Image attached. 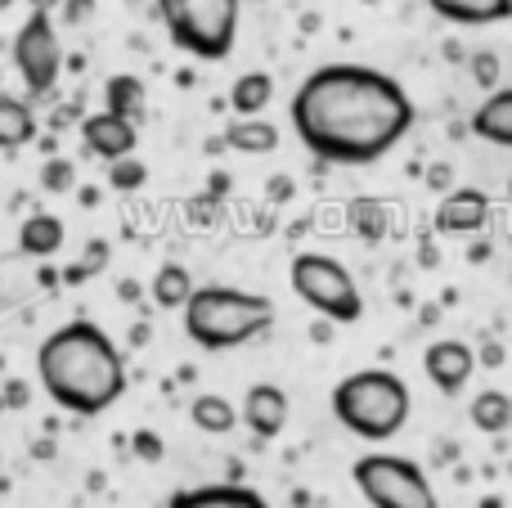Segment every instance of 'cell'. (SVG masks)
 <instances>
[{
	"mask_svg": "<svg viewBox=\"0 0 512 508\" xmlns=\"http://www.w3.org/2000/svg\"><path fill=\"white\" fill-rule=\"evenodd\" d=\"M472 81L486 86V90H495V81H499V59L495 54H472Z\"/></svg>",
	"mask_w": 512,
	"mask_h": 508,
	"instance_id": "29",
	"label": "cell"
},
{
	"mask_svg": "<svg viewBox=\"0 0 512 508\" xmlns=\"http://www.w3.org/2000/svg\"><path fill=\"white\" fill-rule=\"evenodd\" d=\"M427 189H432V194H450L454 189V167L450 162H436V167H427Z\"/></svg>",
	"mask_w": 512,
	"mask_h": 508,
	"instance_id": "30",
	"label": "cell"
},
{
	"mask_svg": "<svg viewBox=\"0 0 512 508\" xmlns=\"http://www.w3.org/2000/svg\"><path fill=\"white\" fill-rule=\"evenodd\" d=\"M86 9H90V0H72V5H68V18H72V23H77V18L86 14Z\"/></svg>",
	"mask_w": 512,
	"mask_h": 508,
	"instance_id": "38",
	"label": "cell"
},
{
	"mask_svg": "<svg viewBox=\"0 0 512 508\" xmlns=\"http://www.w3.org/2000/svg\"><path fill=\"white\" fill-rule=\"evenodd\" d=\"M54 0H32V14H50Z\"/></svg>",
	"mask_w": 512,
	"mask_h": 508,
	"instance_id": "39",
	"label": "cell"
},
{
	"mask_svg": "<svg viewBox=\"0 0 512 508\" xmlns=\"http://www.w3.org/2000/svg\"><path fill=\"white\" fill-rule=\"evenodd\" d=\"M346 221H351L355 239L369 243V248L387 239V230H391L387 203H382V198H369V194H360V198H351V203H346Z\"/></svg>",
	"mask_w": 512,
	"mask_h": 508,
	"instance_id": "22",
	"label": "cell"
},
{
	"mask_svg": "<svg viewBox=\"0 0 512 508\" xmlns=\"http://www.w3.org/2000/svg\"><path fill=\"white\" fill-rule=\"evenodd\" d=\"M328 405H333V419L351 437L369 441V446L391 441L409 423V414H414L409 383L396 369H355V374H346L333 387Z\"/></svg>",
	"mask_w": 512,
	"mask_h": 508,
	"instance_id": "3",
	"label": "cell"
},
{
	"mask_svg": "<svg viewBox=\"0 0 512 508\" xmlns=\"http://www.w3.org/2000/svg\"><path fill=\"white\" fill-rule=\"evenodd\" d=\"M427 5L454 27H495L512 18V0H427Z\"/></svg>",
	"mask_w": 512,
	"mask_h": 508,
	"instance_id": "15",
	"label": "cell"
},
{
	"mask_svg": "<svg viewBox=\"0 0 512 508\" xmlns=\"http://www.w3.org/2000/svg\"><path fill=\"white\" fill-rule=\"evenodd\" d=\"M104 113L140 126V117H144V81L135 77V72H113V77L104 81Z\"/></svg>",
	"mask_w": 512,
	"mask_h": 508,
	"instance_id": "19",
	"label": "cell"
},
{
	"mask_svg": "<svg viewBox=\"0 0 512 508\" xmlns=\"http://www.w3.org/2000/svg\"><path fill=\"white\" fill-rule=\"evenodd\" d=\"M131 450H135V459H140V464H162V455H167L162 437H158V432H149V428L135 432V437H131Z\"/></svg>",
	"mask_w": 512,
	"mask_h": 508,
	"instance_id": "28",
	"label": "cell"
},
{
	"mask_svg": "<svg viewBox=\"0 0 512 508\" xmlns=\"http://www.w3.org/2000/svg\"><path fill=\"white\" fill-rule=\"evenodd\" d=\"M81 144H86L90 158H104V162H122L135 153V144H140V126L135 122H122V117L113 113H90L81 117Z\"/></svg>",
	"mask_w": 512,
	"mask_h": 508,
	"instance_id": "10",
	"label": "cell"
},
{
	"mask_svg": "<svg viewBox=\"0 0 512 508\" xmlns=\"http://www.w3.org/2000/svg\"><path fill=\"white\" fill-rule=\"evenodd\" d=\"M14 68L27 86V99H45L63 77V41L50 14H27L14 32Z\"/></svg>",
	"mask_w": 512,
	"mask_h": 508,
	"instance_id": "8",
	"label": "cell"
},
{
	"mask_svg": "<svg viewBox=\"0 0 512 508\" xmlns=\"http://www.w3.org/2000/svg\"><path fill=\"white\" fill-rule=\"evenodd\" d=\"M468 131L477 140L495 144V149H512V86H499L481 99V108L472 113Z\"/></svg>",
	"mask_w": 512,
	"mask_h": 508,
	"instance_id": "14",
	"label": "cell"
},
{
	"mask_svg": "<svg viewBox=\"0 0 512 508\" xmlns=\"http://www.w3.org/2000/svg\"><path fill=\"white\" fill-rule=\"evenodd\" d=\"M108 266V239H90L86 243V252H81L77 261H72V266H63V284L68 288H77V284H86V279H95L99 270Z\"/></svg>",
	"mask_w": 512,
	"mask_h": 508,
	"instance_id": "25",
	"label": "cell"
},
{
	"mask_svg": "<svg viewBox=\"0 0 512 508\" xmlns=\"http://www.w3.org/2000/svg\"><path fill=\"white\" fill-rule=\"evenodd\" d=\"M423 369H427V383L441 396H463L472 374H477V347H468L463 338H436L423 351Z\"/></svg>",
	"mask_w": 512,
	"mask_h": 508,
	"instance_id": "9",
	"label": "cell"
},
{
	"mask_svg": "<svg viewBox=\"0 0 512 508\" xmlns=\"http://www.w3.org/2000/svg\"><path fill=\"white\" fill-rule=\"evenodd\" d=\"M27 392H32V387H27L23 378H9V383L0 387V401H5V410H23V405L32 401V396H27Z\"/></svg>",
	"mask_w": 512,
	"mask_h": 508,
	"instance_id": "31",
	"label": "cell"
},
{
	"mask_svg": "<svg viewBox=\"0 0 512 508\" xmlns=\"http://www.w3.org/2000/svg\"><path fill=\"white\" fill-rule=\"evenodd\" d=\"M32 459H54V441H50V437L36 441V446H32Z\"/></svg>",
	"mask_w": 512,
	"mask_h": 508,
	"instance_id": "35",
	"label": "cell"
},
{
	"mask_svg": "<svg viewBox=\"0 0 512 508\" xmlns=\"http://www.w3.org/2000/svg\"><path fill=\"white\" fill-rule=\"evenodd\" d=\"M481 365L499 369V365H504V351H499V347H495V342H490V347H486V351H481Z\"/></svg>",
	"mask_w": 512,
	"mask_h": 508,
	"instance_id": "32",
	"label": "cell"
},
{
	"mask_svg": "<svg viewBox=\"0 0 512 508\" xmlns=\"http://www.w3.org/2000/svg\"><path fill=\"white\" fill-rule=\"evenodd\" d=\"M279 144H283V131L270 117H234L221 135V149H239V153H252V158L274 153Z\"/></svg>",
	"mask_w": 512,
	"mask_h": 508,
	"instance_id": "16",
	"label": "cell"
},
{
	"mask_svg": "<svg viewBox=\"0 0 512 508\" xmlns=\"http://www.w3.org/2000/svg\"><path fill=\"white\" fill-rule=\"evenodd\" d=\"M189 419H194L198 432L207 437H230L239 428V410L230 405V396H216V392H203L189 401Z\"/></svg>",
	"mask_w": 512,
	"mask_h": 508,
	"instance_id": "20",
	"label": "cell"
},
{
	"mask_svg": "<svg viewBox=\"0 0 512 508\" xmlns=\"http://www.w3.org/2000/svg\"><path fill=\"white\" fill-rule=\"evenodd\" d=\"M185 333L194 347L203 351H239L256 342L274 324V302L265 293L248 288H225V284H203L185 302Z\"/></svg>",
	"mask_w": 512,
	"mask_h": 508,
	"instance_id": "4",
	"label": "cell"
},
{
	"mask_svg": "<svg viewBox=\"0 0 512 508\" xmlns=\"http://www.w3.org/2000/svg\"><path fill=\"white\" fill-rule=\"evenodd\" d=\"M468 419L477 432H486V437H499V432L512 428V396L499 392V387H490V392H477L468 401Z\"/></svg>",
	"mask_w": 512,
	"mask_h": 508,
	"instance_id": "23",
	"label": "cell"
},
{
	"mask_svg": "<svg viewBox=\"0 0 512 508\" xmlns=\"http://www.w3.org/2000/svg\"><path fill=\"white\" fill-rule=\"evenodd\" d=\"M351 482L369 508H441L432 491V477L418 459L373 450L351 464Z\"/></svg>",
	"mask_w": 512,
	"mask_h": 508,
	"instance_id": "7",
	"label": "cell"
},
{
	"mask_svg": "<svg viewBox=\"0 0 512 508\" xmlns=\"http://www.w3.org/2000/svg\"><path fill=\"white\" fill-rule=\"evenodd\" d=\"M414 117L409 90L369 63H324L306 72L288 104L292 131L319 167H369L387 158Z\"/></svg>",
	"mask_w": 512,
	"mask_h": 508,
	"instance_id": "1",
	"label": "cell"
},
{
	"mask_svg": "<svg viewBox=\"0 0 512 508\" xmlns=\"http://www.w3.org/2000/svg\"><path fill=\"white\" fill-rule=\"evenodd\" d=\"M0 410H5V401H0Z\"/></svg>",
	"mask_w": 512,
	"mask_h": 508,
	"instance_id": "41",
	"label": "cell"
},
{
	"mask_svg": "<svg viewBox=\"0 0 512 508\" xmlns=\"http://www.w3.org/2000/svg\"><path fill=\"white\" fill-rule=\"evenodd\" d=\"M225 189H230V176H225V171H216V176H212V189H207V194H212V198H221Z\"/></svg>",
	"mask_w": 512,
	"mask_h": 508,
	"instance_id": "34",
	"label": "cell"
},
{
	"mask_svg": "<svg viewBox=\"0 0 512 508\" xmlns=\"http://www.w3.org/2000/svg\"><path fill=\"white\" fill-rule=\"evenodd\" d=\"M274 99V77L270 72H239L230 86V108L234 117H265Z\"/></svg>",
	"mask_w": 512,
	"mask_h": 508,
	"instance_id": "21",
	"label": "cell"
},
{
	"mask_svg": "<svg viewBox=\"0 0 512 508\" xmlns=\"http://www.w3.org/2000/svg\"><path fill=\"white\" fill-rule=\"evenodd\" d=\"M144 180H149V167L135 153L122 162H108V189H117V194H135V189H144Z\"/></svg>",
	"mask_w": 512,
	"mask_h": 508,
	"instance_id": "26",
	"label": "cell"
},
{
	"mask_svg": "<svg viewBox=\"0 0 512 508\" xmlns=\"http://www.w3.org/2000/svg\"><path fill=\"white\" fill-rule=\"evenodd\" d=\"M288 414H292V405L279 383H252L239 405V423H248V432L261 441L279 437V432L288 428Z\"/></svg>",
	"mask_w": 512,
	"mask_h": 508,
	"instance_id": "11",
	"label": "cell"
},
{
	"mask_svg": "<svg viewBox=\"0 0 512 508\" xmlns=\"http://www.w3.org/2000/svg\"><path fill=\"white\" fill-rule=\"evenodd\" d=\"M153 5H158L171 45L185 50L189 59L221 63L234 54L243 0H153Z\"/></svg>",
	"mask_w": 512,
	"mask_h": 508,
	"instance_id": "5",
	"label": "cell"
},
{
	"mask_svg": "<svg viewBox=\"0 0 512 508\" xmlns=\"http://www.w3.org/2000/svg\"><path fill=\"white\" fill-rule=\"evenodd\" d=\"M270 194H274V198H288V194H292V185H288V176H274V185H270Z\"/></svg>",
	"mask_w": 512,
	"mask_h": 508,
	"instance_id": "36",
	"label": "cell"
},
{
	"mask_svg": "<svg viewBox=\"0 0 512 508\" xmlns=\"http://www.w3.org/2000/svg\"><path fill=\"white\" fill-rule=\"evenodd\" d=\"M41 392L77 419L113 410L126 392V356L95 320H72L36 347Z\"/></svg>",
	"mask_w": 512,
	"mask_h": 508,
	"instance_id": "2",
	"label": "cell"
},
{
	"mask_svg": "<svg viewBox=\"0 0 512 508\" xmlns=\"http://www.w3.org/2000/svg\"><path fill=\"white\" fill-rule=\"evenodd\" d=\"M117 297H122V302H135V297H140V284H135V279H122V284H117Z\"/></svg>",
	"mask_w": 512,
	"mask_h": 508,
	"instance_id": "33",
	"label": "cell"
},
{
	"mask_svg": "<svg viewBox=\"0 0 512 508\" xmlns=\"http://www.w3.org/2000/svg\"><path fill=\"white\" fill-rule=\"evenodd\" d=\"M41 185H45V194H72L77 189V167L68 158H50L41 167Z\"/></svg>",
	"mask_w": 512,
	"mask_h": 508,
	"instance_id": "27",
	"label": "cell"
},
{
	"mask_svg": "<svg viewBox=\"0 0 512 508\" xmlns=\"http://www.w3.org/2000/svg\"><path fill=\"white\" fill-rule=\"evenodd\" d=\"M194 288H198L194 275H189L180 261H167V266H158L149 293H153V302H158L162 311H185V302L194 297Z\"/></svg>",
	"mask_w": 512,
	"mask_h": 508,
	"instance_id": "24",
	"label": "cell"
},
{
	"mask_svg": "<svg viewBox=\"0 0 512 508\" xmlns=\"http://www.w3.org/2000/svg\"><path fill=\"white\" fill-rule=\"evenodd\" d=\"M490 257V243H472L468 248V261H486Z\"/></svg>",
	"mask_w": 512,
	"mask_h": 508,
	"instance_id": "37",
	"label": "cell"
},
{
	"mask_svg": "<svg viewBox=\"0 0 512 508\" xmlns=\"http://www.w3.org/2000/svg\"><path fill=\"white\" fill-rule=\"evenodd\" d=\"M36 108L23 95H0V153H18L36 140Z\"/></svg>",
	"mask_w": 512,
	"mask_h": 508,
	"instance_id": "17",
	"label": "cell"
},
{
	"mask_svg": "<svg viewBox=\"0 0 512 508\" xmlns=\"http://www.w3.org/2000/svg\"><path fill=\"white\" fill-rule=\"evenodd\" d=\"M9 5H14V0H0V14H5V9H9Z\"/></svg>",
	"mask_w": 512,
	"mask_h": 508,
	"instance_id": "40",
	"label": "cell"
},
{
	"mask_svg": "<svg viewBox=\"0 0 512 508\" xmlns=\"http://www.w3.org/2000/svg\"><path fill=\"white\" fill-rule=\"evenodd\" d=\"M63 239H68V225L54 212H32L18 225V252H27V257H36V261L54 257V252L63 248Z\"/></svg>",
	"mask_w": 512,
	"mask_h": 508,
	"instance_id": "18",
	"label": "cell"
},
{
	"mask_svg": "<svg viewBox=\"0 0 512 508\" xmlns=\"http://www.w3.org/2000/svg\"><path fill=\"white\" fill-rule=\"evenodd\" d=\"M167 508H270L261 491L243 482H207V486H185L167 500Z\"/></svg>",
	"mask_w": 512,
	"mask_h": 508,
	"instance_id": "13",
	"label": "cell"
},
{
	"mask_svg": "<svg viewBox=\"0 0 512 508\" xmlns=\"http://www.w3.org/2000/svg\"><path fill=\"white\" fill-rule=\"evenodd\" d=\"M288 284L301 302L328 324H360L364 320V293L355 275L328 252H297L288 266Z\"/></svg>",
	"mask_w": 512,
	"mask_h": 508,
	"instance_id": "6",
	"label": "cell"
},
{
	"mask_svg": "<svg viewBox=\"0 0 512 508\" xmlns=\"http://www.w3.org/2000/svg\"><path fill=\"white\" fill-rule=\"evenodd\" d=\"M490 221V198L481 194V189H468V185H454L450 194L436 203V216L432 225L441 234H481Z\"/></svg>",
	"mask_w": 512,
	"mask_h": 508,
	"instance_id": "12",
	"label": "cell"
}]
</instances>
